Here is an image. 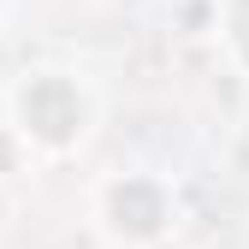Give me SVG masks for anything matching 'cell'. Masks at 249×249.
Wrapping results in <instances>:
<instances>
[{
  "label": "cell",
  "mask_w": 249,
  "mask_h": 249,
  "mask_svg": "<svg viewBox=\"0 0 249 249\" xmlns=\"http://www.w3.org/2000/svg\"><path fill=\"white\" fill-rule=\"evenodd\" d=\"M18 113H24V124L42 142H71L77 124H83V95H77L66 77H36L18 95Z\"/></svg>",
  "instance_id": "obj_1"
},
{
  "label": "cell",
  "mask_w": 249,
  "mask_h": 249,
  "mask_svg": "<svg viewBox=\"0 0 249 249\" xmlns=\"http://www.w3.org/2000/svg\"><path fill=\"white\" fill-rule=\"evenodd\" d=\"M166 220V196L154 190L148 178H124L119 190H113V226L119 231H131V237H154Z\"/></svg>",
  "instance_id": "obj_2"
},
{
  "label": "cell",
  "mask_w": 249,
  "mask_h": 249,
  "mask_svg": "<svg viewBox=\"0 0 249 249\" xmlns=\"http://www.w3.org/2000/svg\"><path fill=\"white\" fill-rule=\"evenodd\" d=\"M231 30H237V42H243V53H249V0L231 6Z\"/></svg>",
  "instance_id": "obj_3"
}]
</instances>
